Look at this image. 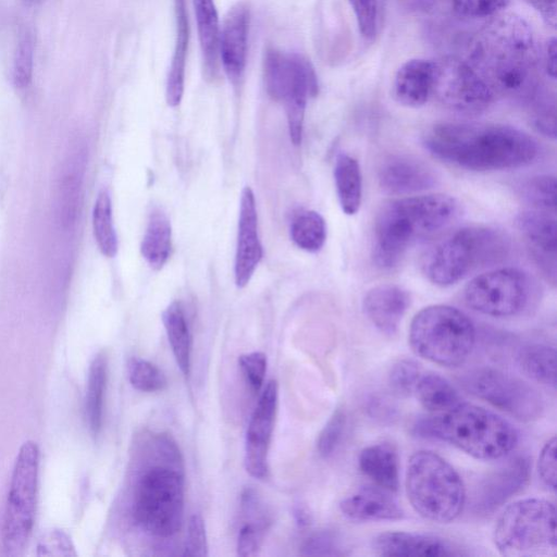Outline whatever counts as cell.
Listing matches in <instances>:
<instances>
[{
	"label": "cell",
	"mask_w": 557,
	"mask_h": 557,
	"mask_svg": "<svg viewBox=\"0 0 557 557\" xmlns=\"http://www.w3.org/2000/svg\"><path fill=\"white\" fill-rule=\"evenodd\" d=\"M495 97L529 100L539 89V54L530 25L499 13L471 37L465 59Z\"/></svg>",
	"instance_id": "obj_1"
},
{
	"label": "cell",
	"mask_w": 557,
	"mask_h": 557,
	"mask_svg": "<svg viewBox=\"0 0 557 557\" xmlns=\"http://www.w3.org/2000/svg\"><path fill=\"white\" fill-rule=\"evenodd\" d=\"M422 141L435 158L478 172L525 166L540 152L531 135L502 124L441 122L426 129Z\"/></svg>",
	"instance_id": "obj_2"
},
{
	"label": "cell",
	"mask_w": 557,
	"mask_h": 557,
	"mask_svg": "<svg viewBox=\"0 0 557 557\" xmlns=\"http://www.w3.org/2000/svg\"><path fill=\"white\" fill-rule=\"evenodd\" d=\"M458 214V201L446 194L407 196L384 202L374 222V263L383 270L397 267L416 239L448 227Z\"/></svg>",
	"instance_id": "obj_3"
},
{
	"label": "cell",
	"mask_w": 557,
	"mask_h": 557,
	"mask_svg": "<svg viewBox=\"0 0 557 557\" xmlns=\"http://www.w3.org/2000/svg\"><path fill=\"white\" fill-rule=\"evenodd\" d=\"M421 437L446 442L481 460H498L517 446L519 434L499 414L483 407L459 403L438 413L419 418L413 424Z\"/></svg>",
	"instance_id": "obj_4"
},
{
	"label": "cell",
	"mask_w": 557,
	"mask_h": 557,
	"mask_svg": "<svg viewBox=\"0 0 557 557\" xmlns=\"http://www.w3.org/2000/svg\"><path fill=\"white\" fill-rule=\"evenodd\" d=\"M510 253L511 242L504 232L465 226L436 243L425 255L422 268L432 284L448 287L478 270L502 264Z\"/></svg>",
	"instance_id": "obj_5"
},
{
	"label": "cell",
	"mask_w": 557,
	"mask_h": 557,
	"mask_svg": "<svg viewBox=\"0 0 557 557\" xmlns=\"http://www.w3.org/2000/svg\"><path fill=\"white\" fill-rule=\"evenodd\" d=\"M405 486L414 511L432 522L456 520L466 505V486L459 473L432 450L422 449L411 455Z\"/></svg>",
	"instance_id": "obj_6"
},
{
	"label": "cell",
	"mask_w": 557,
	"mask_h": 557,
	"mask_svg": "<svg viewBox=\"0 0 557 557\" xmlns=\"http://www.w3.org/2000/svg\"><path fill=\"white\" fill-rule=\"evenodd\" d=\"M476 339L473 322L448 305H431L414 314L409 327L413 352L433 363L455 368L472 352Z\"/></svg>",
	"instance_id": "obj_7"
},
{
	"label": "cell",
	"mask_w": 557,
	"mask_h": 557,
	"mask_svg": "<svg viewBox=\"0 0 557 557\" xmlns=\"http://www.w3.org/2000/svg\"><path fill=\"white\" fill-rule=\"evenodd\" d=\"M132 516L146 533L166 539L177 533L184 517V475L180 467L157 465L136 481Z\"/></svg>",
	"instance_id": "obj_8"
},
{
	"label": "cell",
	"mask_w": 557,
	"mask_h": 557,
	"mask_svg": "<svg viewBox=\"0 0 557 557\" xmlns=\"http://www.w3.org/2000/svg\"><path fill=\"white\" fill-rule=\"evenodd\" d=\"M498 553L508 557L536 556L556 550L555 505L544 498H524L508 505L493 529Z\"/></svg>",
	"instance_id": "obj_9"
},
{
	"label": "cell",
	"mask_w": 557,
	"mask_h": 557,
	"mask_svg": "<svg viewBox=\"0 0 557 557\" xmlns=\"http://www.w3.org/2000/svg\"><path fill=\"white\" fill-rule=\"evenodd\" d=\"M38 466L37 444L24 442L15 458L3 518L2 543L9 555L23 550L33 530Z\"/></svg>",
	"instance_id": "obj_10"
},
{
	"label": "cell",
	"mask_w": 557,
	"mask_h": 557,
	"mask_svg": "<svg viewBox=\"0 0 557 557\" xmlns=\"http://www.w3.org/2000/svg\"><path fill=\"white\" fill-rule=\"evenodd\" d=\"M534 292V282L527 272L517 268H498L470 280L462 290V298L473 311L508 318L525 310Z\"/></svg>",
	"instance_id": "obj_11"
},
{
	"label": "cell",
	"mask_w": 557,
	"mask_h": 557,
	"mask_svg": "<svg viewBox=\"0 0 557 557\" xmlns=\"http://www.w3.org/2000/svg\"><path fill=\"white\" fill-rule=\"evenodd\" d=\"M461 386L520 421L539 419L544 411L541 393L527 381L492 367H480L460 374Z\"/></svg>",
	"instance_id": "obj_12"
},
{
	"label": "cell",
	"mask_w": 557,
	"mask_h": 557,
	"mask_svg": "<svg viewBox=\"0 0 557 557\" xmlns=\"http://www.w3.org/2000/svg\"><path fill=\"white\" fill-rule=\"evenodd\" d=\"M432 97L447 109L463 114L481 113L496 98L473 67L455 55L434 61Z\"/></svg>",
	"instance_id": "obj_13"
},
{
	"label": "cell",
	"mask_w": 557,
	"mask_h": 557,
	"mask_svg": "<svg viewBox=\"0 0 557 557\" xmlns=\"http://www.w3.org/2000/svg\"><path fill=\"white\" fill-rule=\"evenodd\" d=\"M268 95L286 111H306L309 97L318 94V77L311 62L301 54L269 48L263 60Z\"/></svg>",
	"instance_id": "obj_14"
},
{
	"label": "cell",
	"mask_w": 557,
	"mask_h": 557,
	"mask_svg": "<svg viewBox=\"0 0 557 557\" xmlns=\"http://www.w3.org/2000/svg\"><path fill=\"white\" fill-rule=\"evenodd\" d=\"M531 463L525 456H516L488 472L475 485L471 510L485 516L494 512L528 484Z\"/></svg>",
	"instance_id": "obj_15"
},
{
	"label": "cell",
	"mask_w": 557,
	"mask_h": 557,
	"mask_svg": "<svg viewBox=\"0 0 557 557\" xmlns=\"http://www.w3.org/2000/svg\"><path fill=\"white\" fill-rule=\"evenodd\" d=\"M277 407V383L270 380L251 414L245 440V469L256 479L268 475V451Z\"/></svg>",
	"instance_id": "obj_16"
},
{
	"label": "cell",
	"mask_w": 557,
	"mask_h": 557,
	"mask_svg": "<svg viewBox=\"0 0 557 557\" xmlns=\"http://www.w3.org/2000/svg\"><path fill=\"white\" fill-rule=\"evenodd\" d=\"M250 9L239 1L227 12L219 38V57L233 84L242 79L247 61Z\"/></svg>",
	"instance_id": "obj_17"
},
{
	"label": "cell",
	"mask_w": 557,
	"mask_h": 557,
	"mask_svg": "<svg viewBox=\"0 0 557 557\" xmlns=\"http://www.w3.org/2000/svg\"><path fill=\"white\" fill-rule=\"evenodd\" d=\"M377 180L385 193L397 196L422 193L434 187L437 181L428 164L406 154L387 157L379 168Z\"/></svg>",
	"instance_id": "obj_18"
},
{
	"label": "cell",
	"mask_w": 557,
	"mask_h": 557,
	"mask_svg": "<svg viewBox=\"0 0 557 557\" xmlns=\"http://www.w3.org/2000/svg\"><path fill=\"white\" fill-rule=\"evenodd\" d=\"M516 225L542 270L556 276L557 225L555 213L529 209L516 216Z\"/></svg>",
	"instance_id": "obj_19"
},
{
	"label": "cell",
	"mask_w": 557,
	"mask_h": 557,
	"mask_svg": "<svg viewBox=\"0 0 557 557\" xmlns=\"http://www.w3.org/2000/svg\"><path fill=\"white\" fill-rule=\"evenodd\" d=\"M262 257V247L258 236L257 210L253 191L246 186L240 196L238 237L235 256V283L245 287Z\"/></svg>",
	"instance_id": "obj_20"
},
{
	"label": "cell",
	"mask_w": 557,
	"mask_h": 557,
	"mask_svg": "<svg viewBox=\"0 0 557 557\" xmlns=\"http://www.w3.org/2000/svg\"><path fill=\"white\" fill-rule=\"evenodd\" d=\"M410 306V294L396 284L371 287L362 300L363 312L374 327L386 336H394Z\"/></svg>",
	"instance_id": "obj_21"
},
{
	"label": "cell",
	"mask_w": 557,
	"mask_h": 557,
	"mask_svg": "<svg viewBox=\"0 0 557 557\" xmlns=\"http://www.w3.org/2000/svg\"><path fill=\"white\" fill-rule=\"evenodd\" d=\"M372 548L375 554L389 557H445L460 554L457 548L438 536L403 531L376 535Z\"/></svg>",
	"instance_id": "obj_22"
},
{
	"label": "cell",
	"mask_w": 557,
	"mask_h": 557,
	"mask_svg": "<svg viewBox=\"0 0 557 557\" xmlns=\"http://www.w3.org/2000/svg\"><path fill=\"white\" fill-rule=\"evenodd\" d=\"M343 516L351 521H393L404 518V511L392 493L379 486L362 487L339 503Z\"/></svg>",
	"instance_id": "obj_23"
},
{
	"label": "cell",
	"mask_w": 557,
	"mask_h": 557,
	"mask_svg": "<svg viewBox=\"0 0 557 557\" xmlns=\"http://www.w3.org/2000/svg\"><path fill=\"white\" fill-rule=\"evenodd\" d=\"M433 81V60L410 59L403 63L395 74L394 97L405 107H422L432 97Z\"/></svg>",
	"instance_id": "obj_24"
},
{
	"label": "cell",
	"mask_w": 557,
	"mask_h": 557,
	"mask_svg": "<svg viewBox=\"0 0 557 557\" xmlns=\"http://www.w3.org/2000/svg\"><path fill=\"white\" fill-rule=\"evenodd\" d=\"M360 471L376 486L395 493L399 487V459L389 443H376L364 447L358 457Z\"/></svg>",
	"instance_id": "obj_25"
},
{
	"label": "cell",
	"mask_w": 557,
	"mask_h": 557,
	"mask_svg": "<svg viewBox=\"0 0 557 557\" xmlns=\"http://www.w3.org/2000/svg\"><path fill=\"white\" fill-rule=\"evenodd\" d=\"M175 47L166 79L165 98L171 107L180 104L184 94L185 64L189 41V22L185 0H174Z\"/></svg>",
	"instance_id": "obj_26"
},
{
	"label": "cell",
	"mask_w": 557,
	"mask_h": 557,
	"mask_svg": "<svg viewBox=\"0 0 557 557\" xmlns=\"http://www.w3.org/2000/svg\"><path fill=\"white\" fill-rule=\"evenodd\" d=\"M198 36L208 81L219 74V18L213 0H194Z\"/></svg>",
	"instance_id": "obj_27"
},
{
	"label": "cell",
	"mask_w": 557,
	"mask_h": 557,
	"mask_svg": "<svg viewBox=\"0 0 557 557\" xmlns=\"http://www.w3.org/2000/svg\"><path fill=\"white\" fill-rule=\"evenodd\" d=\"M334 181L339 206L347 215L359 211L362 201V174L359 162L347 153H339L334 165Z\"/></svg>",
	"instance_id": "obj_28"
},
{
	"label": "cell",
	"mask_w": 557,
	"mask_h": 557,
	"mask_svg": "<svg viewBox=\"0 0 557 557\" xmlns=\"http://www.w3.org/2000/svg\"><path fill=\"white\" fill-rule=\"evenodd\" d=\"M162 321L176 364L188 376L191 363V334L182 305L171 302L162 312Z\"/></svg>",
	"instance_id": "obj_29"
},
{
	"label": "cell",
	"mask_w": 557,
	"mask_h": 557,
	"mask_svg": "<svg viewBox=\"0 0 557 557\" xmlns=\"http://www.w3.org/2000/svg\"><path fill=\"white\" fill-rule=\"evenodd\" d=\"M171 245V223L161 209L154 208L149 214L140 245L141 255L152 269L159 270L170 257Z\"/></svg>",
	"instance_id": "obj_30"
},
{
	"label": "cell",
	"mask_w": 557,
	"mask_h": 557,
	"mask_svg": "<svg viewBox=\"0 0 557 557\" xmlns=\"http://www.w3.org/2000/svg\"><path fill=\"white\" fill-rule=\"evenodd\" d=\"M520 371L545 386L556 385V351L554 346L533 343L522 346L516 356Z\"/></svg>",
	"instance_id": "obj_31"
},
{
	"label": "cell",
	"mask_w": 557,
	"mask_h": 557,
	"mask_svg": "<svg viewBox=\"0 0 557 557\" xmlns=\"http://www.w3.org/2000/svg\"><path fill=\"white\" fill-rule=\"evenodd\" d=\"M107 370L106 355L103 352L97 354L89 366L85 398L86 421L94 435L100 432L102 425Z\"/></svg>",
	"instance_id": "obj_32"
},
{
	"label": "cell",
	"mask_w": 557,
	"mask_h": 557,
	"mask_svg": "<svg viewBox=\"0 0 557 557\" xmlns=\"http://www.w3.org/2000/svg\"><path fill=\"white\" fill-rule=\"evenodd\" d=\"M413 394L418 401L431 413L446 411L459 403L460 395L454 385L437 373H422Z\"/></svg>",
	"instance_id": "obj_33"
},
{
	"label": "cell",
	"mask_w": 557,
	"mask_h": 557,
	"mask_svg": "<svg viewBox=\"0 0 557 557\" xmlns=\"http://www.w3.org/2000/svg\"><path fill=\"white\" fill-rule=\"evenodd\" d=\"M82 166L74 158L60 178L57 195L58 218L64 228L74 226L81 207Z\"/></svg>",
	"instance_id": "obj_34"
},
{
	"label": "cell",
	"mask_w": 557,
	"mask_h": 557,
	"mask_svg": "<svg viewBox=\"0 0 557 557\" xmlns=\"http://www.w3.org/2000/svg\"><path fill=\"white\" fill-rule=\"evenodd\" d=\"M510 0H422L423 11H444L462 20L491 18L502 13Z\"/></svg>",
	"instance_id": "obj_35"
},
{
	"label": "cell",
	"mask_w": 557,
	"mask_h": 557,
	"mask_svg": "<svg viewBox=\"0 0 557 557\" xmlns=\"http://www.w3.org/2000/svg\"><path fill=\"white\" fill-rule=\"evenodd\" d=\"M92 230L101 253L108 258L114 257L117 252V238L113 225L111 198L106 189L98 194L95 201Z\"/></svg>",
	"instance_id": "obj_36"
},
{
	"label": "cell",
	"mask_w": 557,
	"mask_h": 557,
	"mask_svg": "<svg viewBox=\"0 0 557 557\" xmlns=\"http://www.w3.org/2000/svg\"><path fill=\"white\" fill-rule=\"evenodd\" d=\"M290 236L300 249L317 252L321 250L326 240L325 221L315 211H302L292 222Z\"/></svg>",
	"instance_id": "obj_37"
},
{
	"label": "cell",
	"mask_w": 557,
	"mask_h": 557,
	"mask_svg": "<svg viewBox=\"0 0 557 557\" xmlns=\"http://www.w3.org/2000/svg\"><path fill=\"white\" fill-rule=\"evenodd\" d=\"M520 197L532 209L555 213L556 209V178L553 175H535L522 182L519 187Z\"/></svg>",
	"instance_id": "obj_38"
},
{
	"label": "cell",
	"mask_w": 557,
	"mask_h": 557,
	"mask_svg": "<svg viewBox=\"0 0 557 557\" xmlns=\"http://www.w3.org/2000/svg\"><path fill=\"white\" fill-rule=\"evenodd\" d=\"M127 369L129 382L137 391L152 393L166 387L164 373L148 360L134 357L129 359Z\"/></svg>",
	"instance_id": "obj_39"
},
{
	"label": "cell",
	"mask_w": 557,
	"mask_h": 557,
	"mask_svg": "<svg viewBox=\"0 0 557 557\" xmlns=\"http://www.w3.org/2000/svg\"><path fill=\"white\" fill-rule=\"evenodd\" d=\"M35 41L33 34L25 29L18 39L13 61V84L18 89L27 88L33 79Z\"/></svg>",
	"instance_id": "obj_40"
},
{
	"label": "cell",
	"mask_w": 557,
	"mask_h": 557,
	"mask_svg": "<svg viewBox=\"0 0 557 557\" xmlns=\"http://www.w3.org/2000/svg\"><path fill=\"white\" fill-rule=\"evenodd\" d=\"M421 374V367L414 360H397L388 372L389 387L398 396L412 395Z\"/></svg>",
	"instance_id": "obj_41"
},
{
	"label": "cell",
	"mask_w": 557,
	"mask_h": 557,
	"mask_svg": "<svg viewBox=\"0 0 557 557\" xmlns=\"http://www.w3.org/2000/svg\"><path fill=\"white\" fill-rule=\"evenodd\" d=\"M346 422L345 411L341 408L336 409L329 418L317 441V449L321 457L327 458L338 448L345 433Z\"/></svg>",
	"instance_id": "obj_42"
},
{
	"label": "cell",
	"mask_w": 557,
	"mask_h": 557,
	"mask_svg": "<svg viewBox=\"0 0 557 557\" xmlns=\"http://www.w3.org/2000/svg\"><path fill=\"white\" fill-rule=\"evenodd\" d=\"M532 104L531 122L543 135L555 138V101L537 91L528 100Z\"/></svg>",
	"instance_id": "obj_43"
},
{
	"label": "cell",
	"mask_w": 557,
	"mask_h": 557,
	"mask_svg": "<svg viewBox=\"0 0 557 557\" xmlns=\"http://www.w3.org/2000/svg\"><path fill=\"white\" fill-rule=\"evenodd\" d=\"M38 556H76L71 537L62 530H49L39 537Z\"/></svg>",
	"instance_id": "obj_44"
},
{
	"label": "cell",
	"mask_w": 557,
	"mask_h": 557,
	"mask_svg": "<svg viewBox=\"0 0 557 557\" xmlns=\"http://www.w3.org/2000/svg\"><path fill=\"white\" fill-rule=\"evenodd\" d=\"M238 364L249 388L258 393L264 383L267 356L261 351L244 354L239 357Z\"/></svg>",
	"instance_id": "obj_45"
},
{
	"label": "cell",
	"mask_w": 557,
	"mask_h": 557,
	"mask_svg": "<svg viewBox=\"0 0 557 557\" xmlns=\"http://www.w3.org/2000/svg\"><path fill=\"white\" fill-rule=\"evenodd\" d=\"M356 16L361 36L371 40L377 29L379 2L377 0H348Z\"/></svg>",
	"instance_id": "obj_46"
},
{
	"label": "cell",
	"mask_w": 557,
	"mask_h": 557,
	"mask_svg": "<svg viewBox=\"0 0 557 557\" xmlns=\"http://www.w3.org/2000/svg\"><path fill=\"white\" fill-rule=\"evenodd\" d=\"M269 522L250 520L240 528L237 536V555L242 557H251L257 555L260 549L263 533Z\"/></svg>",
	"instance_id": "obj_47"
},
{
	"label": "cell",
	"mask_w": 557,
	"mask_h": 557,
	"mask_svg": "<svg viewBox=\"0 0 557 557\" xmlns=\"http://www.w3.org/2000/svg\"><path fill=\"white\" fill-rule=\"evenodd\" d=\"M305 556H339L344 555L336 535L330 531H319L310 535L301 546Z\"/></svg>",
	"instance_id": "obj_48"
},
{
	"label": "cell",
	"mask_w": 557,
	"mask_h": 557,
	"mask_svg": "<svg viewBox=\"0 0 557 557\" xmlns=\"http://www.w3.org/2000/svg\"><path fill=\"white\" fill-rule=\"evenodd\" d=\"M184 555L193 557L208 556L206 527L200 515H193L189 518Z\"/></svg>",
	"instance_id": "obj_49"
},
{
	"label": "cell",
	"mask_w": 557,
	"mask_h": 557,
	"mask_svg": "<svg viewBox=\"0 0 557 557\" xmlns=\"http://www.w3.org/2000/svg\"><path fill=\"white\" fill-rule=\"evenodd\" d=\"M556 444L555 436L548 440L543 446L537 460L541 481L553 492L556 491Z\"/></svg>",
	"instance_id": "obj_50"
},
{
	"label": "cell",
	"mask_w": 557,
	"mask_h": 557,
	"mask_svg": "<svg viewBox=\"0 0 557 557\" xmlns=\"http://www.w3.org/2000/svg\"><path fill=\"white\" fill-rule=\"evenodd\" d=\"M543 21L555 28L557 24L556 0H528Z\"/></svg>",
	"instance_id": "obj_51"
},
{
	"label": "cell",
	"mask_w": 557,
	"mask_h": 557,
	"mask_svg": "<svg viewBox=\"0 0 557 557\" xmlns=\"http://www.w3.org/2000/svg\"><path fill=\"white\" fill-rule=\"evenodd\" d=\"M556 38L552 36L547 39L545 47H544V53H543V64L544 69L546 71V74L552 78H556Z\"/></svg>",
	"instance_id": "obj_52"
},
{
	"label": "cell",
	"mask_w": 557,
	"mask_h": 557,
	"mask_svg": "<svg viewBox=\"0 0 557 557\" xmlns=\"http://www.w3.org/2000/svg\"><path fill=\"white\" fill-rule=\"evenodd\" d=\"M294 516L299 525H307L310 523V513L301 506H297L294 509Z\"/></svg>",
	"instance_id": "obj_53"
},
{
	"label": "cell",
	"mask_w": 557,
	"mask_h": 557,
	"mask_svg": "<svg viewBox=\"0 0 557 557\" xmlns=\"http://www.w3.org/2000/svg\"><path fill=\"white\" fill-rule=\"evenodd\" d=\"M42 0H23V2L26 4V5H36L38 3H40Z\"/></svg>",
	"instance_id": "obj_54"
}]
</instances>
